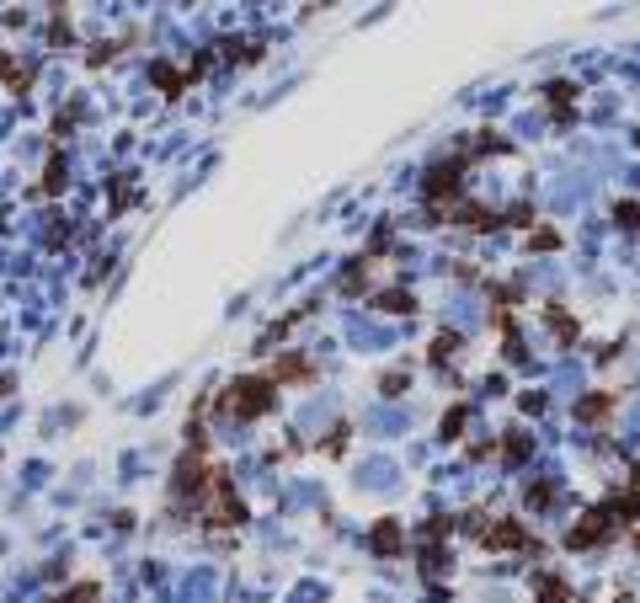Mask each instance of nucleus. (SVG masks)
Wrapping results in <instances>:
<instances>
[{"instance_id": "1", "label": "nucleus", "mask_w": 640, "mask_h": 603, "mask_svg": "<svg viewBox=\"0 0 640 603\" xmlns=\"http://www.w3.org/2000/svg\"><path fill=\"white\" fill-rule=\"evenodd\" d=\"M272 401H278V385H272V379L246 374V379L224 385V395L214 401V412H219V417H235V422H256V417H267V412H272Z\"/></svg>"}, {"instance_id": "2", "label": "nucleus", "mask_w": 640, "mask_h": 603, "mask_svg": "<svg viewBox=\"0 0 640 603\" xmlns=\"http://www.w3.org/2000/svg\"><path fill=\"white\" fill-rule=\"evenodd\" d=\"M208 470H214V465H203V449H187V454L176 460V470H171V502H176V508L192 502V513H198V502H203V492H208Z\"/></svg>"}, {"instance_id": "3", "label": "nucleus", "mask_w": 640, "mask_h": 603, "mask_svg": "<svg viewBox=\"0 0 640 603\" xmlns=\"http://www.w3.org/2000/svg\"><path fill=\"white\" fill-rule=\"evenodd\" d=\"M465 166H470V155H454V160H443V166H433V171H427V182H422V192H427V214H443V198H454V192H459Z\"/></svg>"}, {"instance_id": "4", "label": "nucleus", "mask_w": 640, "mask_h": 603, "mask_svg": "<svg viewBox=\"0 0 640 603\" xmlns=\"http://www.w3.org/2000/svg\"><path fill=\"white\" fill-rule=\"evenodd\" d=\"M486 550H534L539 556V540L518 524V518H497V524H481V534H475Z\"/></svg>"}, {"instance_id": "5", "label": "nucleus", "mask_w": 640, "mask_h": 603, "mask_svg": "<svg viewBox=\"0 0 640 603\" xmlns=\"http://www.w3.org/2000/svg\"><path fill=\"white\" fill-rule=\"evenodd\" d=\"M609 534H614V513H609V508H593V513L566 534V545H571V550H593V545H604Z\"/></svg>"}, {"instance_id": "6", "label": "nucleus", "mask_w": 640, "mask_h": 603, "mask_svg": "<svg viewBox=\"0 0 640 603\" xmlns=\"http://www.w3.org/2000/svg\"><path fill=\"white\" fill-rule=\"evenodd\" d=\"M369 550H374L379 561H395V556L406 550V529H401V518H379L374 534H369Z\"/></svg>"}, {"instance_id": "7", "label": "nucleus", "mask_w": 640, "mask_h": 603, "mask_svg": "<svg viewBox=\"0 0 640 603\" xmlns=\"http://www.w3.org/2000/svg\"><path fill=\"white\" fill-rule=\"evenodd\" d=\"M267 379H272V385H299V379H315V363H310L304 353H283V358L267 369Z\"/></svg>"}, {"instance_id": "8", "label": "nucleus", "mask_w": 640, "mask_h": 603, "mask_svg": "<svg viewBox=\"0 0 640 603\" xmlns=\"http://www.w3.org/2000/svg\"><path fill=\"white\" fill-rule=\"evenodd\" d=\"M0 80H5V86H11V91H16V96H27V91H32V80H37V75H32V64H21V59H16V53H5V48H0Z\"/></svg>"}, {"instance_id": "9", "label": "nucleus", "mask_w": 640, "mask_h": 603, "mask_svg": "<svg viewBox=\"0 0 640 603\" xmlns=\"http://www.w3.org/2000/svg\"><path fill=\"white\" fill-rule=\"evenodd\" d=\"M150 80H155L166 96H182V91L192 86V75H187V69H176V64H166V59H155V64H150Z\"/></svg>"}, {"instance_id": "10", "label": "nucleus", "mask_w": 640, "mask_h": 603, "mask_svg": "<svg viewBox=\"0 0 640 603\" xmlns=\"http://www.w3.org/2000/svg\"><path fill=\"white\" fill-rule=\"evenodd\" d=\"M545 96H550L555 123H566V118H571V102H577V86H571V80H555V86H545Z\"/></svg>"}, {"instance_id": "11", "label": "nucleus", "mask_w": 640, "mask_h": 603, "mask_svg": "<svg viewBox=\"0 0 640 603\" xmlns=\"http://www.w3.org/2000/svg\"><path fill=\"white\" fill-rule=\"evenodd\" d=\"M454 219H459L465 230H497V224H502L486 203H465V208H454Z\"/></svg>"}, {"instance_id": "12", "label": "nucleus", "mask_w": 640, "mask_h": 603, "mask_svg": "<svg viewBox=\"0 0 640 603\" xmlns=\"http://www.w3.org/2000/svg\"><path fill=\"white\" fill-rule=\"evenodd\" d=\"M609 412H614V390H598V395H587V401L577 406V417H582V422H604Z\"/></svg>"}, {"instance_id": "13", "label": "nucleus", "mask_w": 640, "mask_h": 603, "mask_svg": "<svg viewBox=\"0 0 640 603\" xmlns=\"http://www.w3.org/2000/svg\"><path fill=\"white\" fill-rule=\"evenodd\" d=\"M374 305H379V310H390V315H411V310H417V299H411L406 289H385Z\"/></svg>"}, {"instance_id": "14", "label": "nucleus", "mask_w": 640, "mask_h": 603, "mask_svg": "<svg viewBox=\"0 0 640 603\" xmlns=\"http://www.w3.org/2000/svg\"><path fill=\"white\" fill-rule=\"evenodd\" d=\"M539 603H577V599H571V588H566L555 572H545V577H539Z\"/></svg>"}, {"instance_id": "15", "label": "nucleus", "mask_w": 640, "mask_h": 603, "mask_svg": "<svg viewBox=\"0 0 640 603\" xmlns=\"http://www.w3.org/2000/svg\"><path fill=\"white\" fill-rule=\"evenodd\" d=\"M459 347H465V337H459V331H438V337H433V363H449Z\"/></svg>"}, {"instance_id": "16", "label": "nucleus", "mask_w": 640, "mask_h": 603, "mask_svg": "<svg viewBox=\"0 0 640 603\" xmlns=\"http://www.w3.org/2000/svg\"><path fill=\"white\" fill-rule=\"evenodd\" d=\"M502 460H507V465H523V460H529V433H513V438L502 444Z\"/></svg>"}, {"instance_id": "17", "label": "nucleus", "mask_w": 640, "mask_h": 603, "mask_svg": "<svg viewBox=\"0 0 640 603\" xmlns=\"http://www.w3.org/2000/svg\"><path fill=\"white\" fill-rule=\"evenodd\" d=\"M96 599H101V588H96V583H75L69 593H59L53 603H96Z\"/></svg>"}, {"instance_id": "18", "label": "nucleus", "mask_w": 640, "mask_h": 603, "mask_svg": "<svg viewBox=\"0 0 640 603\" xmlns=\"http://www.w3.org/2000/svg\"><path fill=\"white\" fill-rule=\"evenodd\" d=\"M550 331H555L561 342H577V321H571L566 310H550Z\"/></svg>"}, {"instance_id": "19", "label": "nucleus", "mask_w": 640, "mask_h": 603, "mask_svg": "<svg viewBox=\"0 0 640 603\" xmlns=\"http://www.w3.org/2000/svg\"><path fill=\"white\" fill-rule=\"evenodd\" d=\"M555 502V481H534L529 486V508H550Z\"/></svg>"}, {"instance_id": "20", "label": "nucleus", "mask_w": 640, "mask_h": 603, "mask_svg": "<svg viewBox=\"0 0 640 603\" xmlns=\"http://www.w3.org/2000/svg\"><path fill=\"white\" fill-rule=\"evenodd\" d=\"M529 246H534V251H561V230H534Z\"/></svg>"}, {"instance_id": "21", "label": "nucleus", "mask_w": 640, "mask_h": 603, "mask_svg": "<svg viewBox=\"0 0 640 603\" xmlns=\"http://www.w3.org/2000/svg\"><path fill=\"white\" fill-rule=\"evenodd\" d=\"M614 219H620L625 230H636L640 235V203H614Z\"/></svg>"}, {"instance_id": "22", "label": "nucleus", "mask_w": 640, "mask_h": 603, "mask_svg": "<svg viewBox=\"0 0 640 603\" xmlns=\"http://www.w3.org/2000/svg\"><path fill=\"white\" fill-rule=\"evenodd\" d=\"M48 43H69V16L53 11V27H48Z\"/></svg>"}, {"instance_id": "23", "label": "nucleus", "mask_w": 640, "mask_h": 603, "mask_svg": "<svg viewBox=\"0 0 640 603\" xmlns=\"http://www.w3.org/2000/svg\"><path fill=\"white\" fill-rule=\"evenodd\" d=\"M64 176H59V155H48V171H43V192H59Z\"/></svg>"}, {"instance_id": "24", "label": "nucleus", "mask_w": 640, "mask_h": 603, "mask_svg": "<svg viewBox=\"0 0 640 603\" xmlns=\"http://www.w3.org/2000/svg\"><path fill=\"white\" fill-rule=\"evenodd\" d=\"M465 417H470V412H465V406H454V412L443 417V438H459V428H465Z\"/></svg>"}, {"instance_id": "25", "label": "nucleus", "mask_w": 640, "mask_h": 603, "mask_svg": "<svg viewBox=\"0 0 640 603\" xmlns=\"http://www.w3.org/2000/svg\"><path fill=\"white\" fill-rule=\"evenodd\" d=\"M406 385H411V379H406V374H401V369H395V374H385V379H379V390H385V395H401V390H406Z\"/></svg>"}, {"instance_id": "26", "label": "nucleus", "mask_w": 640, "mask_h": 603, "mask_svg": "<svg viewBox=\"0 0 640 603\" xmlns=\"http://www.w3.org/2000/svg\"><path fill=\"white\" fill-rule=\"evenodd\" d=\"M112 53H117V48H112V43H96V48H91V53H85V59H91V64H107V59H112Z\"/></svg>"}, {"instance_id": "27", "label": "nucleus", "mask_w": 640, "mask_h": 603, "mask_svg": "<svg viewBox=\"0 0 640 603\" xmlns=\"http://www.w3.org/2000/svg\"><path fill=\"white\" fill-rule=\"evenodd\" d=\"M5 395H11V379H5V374H0V401H5Z\"/></svg>"}]
</instances>
